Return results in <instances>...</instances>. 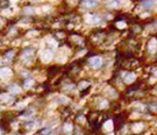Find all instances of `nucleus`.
<instances>
[{"instance_id": "f257e3e1", "label": "nucleus", "mask_w": 157, "mask_h": 135, "mask_svg": "<svg viewBox=\"0 0 157 135\" xmlns=\"http://www.w3.org/2000/svg\"><path fill=\"white\" fill-rule=\"evenodd\" d=\"M124 123H125V119H124L123 115H122V114L117 115V117H115V128H117V130H119V129L123 127Z\"/></svg>"}, {"instance_id": "f03ea898", "label": "nucleus", "mask_w": 157, "mask_h": 135, "mask_svg": "<svg viewBox=\"0 0 157 135\" xmlns=\"http://www.w3.org/2000/svg\"><path fill=\"white\" fill-rule=\"evenodd\" d=\"M50 134V129L49 128H44L43 130H41V133H39V135H49Z\"/></svg>"}]
</instances>
